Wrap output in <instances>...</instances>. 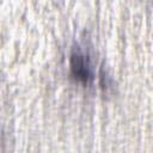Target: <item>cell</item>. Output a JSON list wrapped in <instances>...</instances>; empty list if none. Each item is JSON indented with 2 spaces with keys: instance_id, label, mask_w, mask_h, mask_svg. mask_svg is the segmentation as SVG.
Returning a JSON list of instances; mask_svg holds the SVG:
<instances>
[{
  "instance_id": "6da1fadb",
  "label": "cell",
  "mask_w": 153,
  "mask_h": 153,
  "mask_svg": "<svg viewBox=\"0 0 153 153\" xmlns=\"http://www.w3.org/2000/svg\"><path fill=\"white\" fill-rule=\"evenodd\" d=\"M69 66H71V73L76 80L87 84L92 79L91 60L88 55L80 48H74L72 50L69 57Z\"/></svg>"
}]
</instances>
